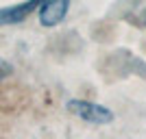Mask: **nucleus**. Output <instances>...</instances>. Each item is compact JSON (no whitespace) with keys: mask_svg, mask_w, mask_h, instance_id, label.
Wrapping results in <instances>:
<instances>
[{"mask_svg":"<svg viewBox=\"0 0 146 139\" xmlns=\"http://www.w3.org/2000/svg\"><path fill=\"white\" fill-rule=\"evenodd\" d=\"M68 111L72 115H76L79 120L87 122V124H109L113 120V113H111L107 107L103 104H96V102H90V100H70L68 102Z\"/></svg>","mask_w":146,"mask_h":139,"instance_id":"obj_1","label":"nucleus"},{"mask_svg":"<svg viewBox=\"0 0 146 139\" xmlns=\"http://www.w3.org/2000/svg\"><path fill=\"white\" fill-rule=\"evenodd\" d=\"M70 2L66 0H52V2H39V22L44 26H55L66 18Z\"/></svg>","mask_w":146,"mask_h":139,"instance_id":"obj_2","label":"nucleus"},{"mask_svg":"<svg viewBox=\"0 0 146 139\" xmlns=\"http://www.w3.org/2000/svg\"><path fill=\"white\" fill-rule=\"evenodd\" d=\"M35 9H39V2H24V5L0 9V24H18L26 15H31Z\"/></svg>","mask_w":146,"mask_h":139,"instance_id":"obj_3","label":"nucleus"}]
</instances>
